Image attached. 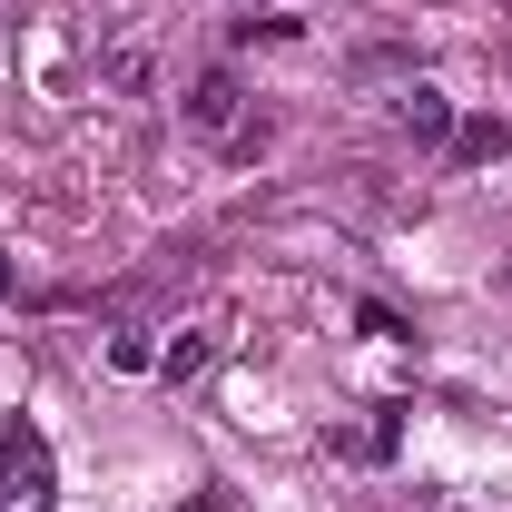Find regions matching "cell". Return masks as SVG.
Returning a JSON list of instances; mask_svg holds the SVG:
<instances>
[{
    "instance_id": "obj_4",
    "label": "cell",
    "mask_w": 512,
    "mask_h": 512,
    "mask_svg": "<svg viewBox=\"0 0 512 512\" xmlns=\"http://www.w3.org/2000/svg\"><path fill=\"white\" fill-rule=\"evenodd\" d=\"M503 148H512L503 119H463V128H453V158H463V168H483V158H503Z\"/></svg>"
},
{
    "instance_id": "obj_6",
    "label": "cell",
    "mask_w": 512,
    "mask_h": 512,
    "mask_svg": "<svg viewBox=\"0 0 512 512\" xmlns=\"http://www.w3.org/2000/svg\"><path fill=\"white\" fill-rule=\"evenodd\" d=\"M30 512H40V503H30Z\"/></svg>"
},
{
    "instance_id": "obj_5",
    "label": "cell",
    "mask_w": 512,
    "mask_h": 512,
    "mask_svg": "<svg viewBox=\"0 0 512 512\" xmlns=\"http://www.w3.org/2000/svg\"><path fill=\"white\" fill-rule=\"evenodd\" d=\"M109 79H119V89H148V50L119 40V50H109Z\"/></svg>"
},
{
    "instance_id": "obj_3",
    "label": "cell",
    "mask_w": 512,
    "mask_h": 512,
    "mask_svg": "<svg viewBox=\"0 0 512 512\" xmlns=\"http://www.w3.org/2000/svg\"><path fill=\"white\" fill-rule=\"evenodd\" d=\"M207 355H217V335H207V325H188V335L158 355V375H168V384H197V375H207Z\"/></svg>"
},
{
    "instance_id": "obj_2",
    "label": "cell",
    "mask_w": 512,
    "mask_h": 512,
    "mask_svg": "<svg viewBox=\"0 0 512 512\" xmlns=\"http://www.w3.org/2000/svg\"><path fill=\"white\" fill-rule=\"evenodd\" d=\"M394 119H404V138H444V128H453V109H444V89H434V79H404Z\"/></svg>"
},
{
    "instance_id": "obj_1",
    "label": "cell",
    "mask_w": 512,
    "mask_h": 512,
    "mask_svg": "<svg viewBox=\"0 0 512 512\" xmlns=\"http://www.w3.org/2000/svg\"><path fill=\"white\" fill-rule=\"evenodd\" d=\"M188 128H197V138H237V128H247V89H237V69H197Z\"/></svg>"
}]
</instances>
